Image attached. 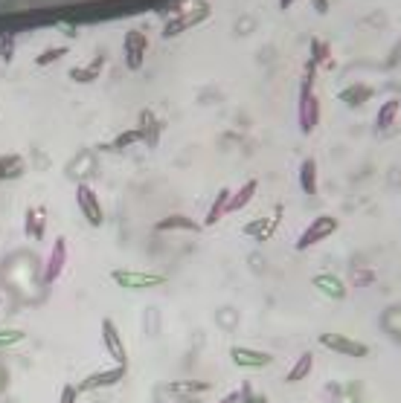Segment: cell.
<instances>
[{
	"label": "cell",
	"instance_id": "13",
	"mask_svg": "<svg viewBox=\"0 0 401 403\" xmlns=\"http://www.w3.org/2000/svg\"><path fill=\"white\" fill-rule=\"evenodd\" d=\"M311 285L317 287L323 296H329V299H337V302L346 299V293H349L346 285H343V279H337L334 273H317V275L311 279Z\"/></svg>",
	"mask_w": 401,
	"mask_h": 403
},
{
	"label": "cell",
	"instance_id": "3",
	"mask_svg": "<svg viewBox=\"0 0 401 403\" xmlns=\"http://www.w3.org/2000/svg\"><path fill=\"white\" fill-rule=\"evenodd\" d=\"M111 279L122 290H152V287L166 285V275L145 273V270H111Z\"/></svg>",
	"mask_w": 401,
	"mask_h": 403
},
{
	"label": "cell",
	"instance_id": "27",
	"mask_svg": "<svg viewBox=\"0 0 401 403\" xmlns=\"http://www.w3.org/2000/svg\"><path fill=\"white\" fill-rule=\"evenodd\" d=\"M67 53H70L67 47H50V50H44V53H41V55H35V64H38V67H50L53 61L65 58Z\"/></svg>",
	"mask_w": 401,
	"mask_h": 403
},
{
	"label": "cell",
	"instance_id": "18",
	"mask_svg": "<svg viewBox=\"0 0 401 403\" xmlns=\"http://www.w3.org/2000/svg\"><path fill=\"white\" fill-rule=\"evenodd\" d=\"M105 55H96L91 64H84V67H73L70 70V78L76 81V84H91V81H96L99 76H102V70H105Z\"/></svg>",
	"mask_w": 401,
	"mask_h": 403
},
{
	"label": "cell",
	"instance_id": "4",
	"mask_svg": "<svg viewBox=\"0 0 401 403\" xmlns=\"http://www.w3.org/2000/svg\"><path fill=\"white\" fill-rule=\"evenodd\" d=\"M334 232H337V218H331V215H317V218H314V221L303 229V235L297 238V250L305 252V250H311L314 244L331 238Z\"/></svg>",
	"mask_w": 401,
	"mask_h": 403
},
{
	"label": "cell",
	"instance_id": "24",
	"mask_svg": "<svg viewBox=\"0 0 401 403\" xmlns=\"http://www.w3.org/2000/svg\"><path fill=\"white\" fill-rule=\"evenodd\" d=\"M230 189H221V192L216 195V200H213V206H209V212H206V218H204V226H216L224 215H227V203H230Z\"/></svg>",
	"mask_w": 401,
	"mask_h": 403
},
{
	"label": "cell",
	"instance_id": "14",
	"mask_svg": "<svg viewBox=\"0 0 401 403\" xmlns=\"http://www.w3.org/2000/svg\"><path fill=\"white\" fill-rule=\"evenodd\" d=\"M24 232H27V238H32V241L44 238V232H47V209H44V206H29V209H27V215H24Z\"/></svg>",
	"mask_w": 401,
	"mask_h": 403
},
{
	"label": "cell",
	"instance_id": "11",
	"mask_svg": "<svg viewBox=\"0 0 401 403\" xmlns=\"http://www.w3.org/2000/svg\"><path fill=\"white\" fill-rule=\"evenodd\" d=\"M230 360H233L239 369H268L273 363V357L268 351H256L247 346H233L230 348Z\"/></svg>",
	"mask_w": 401,
	"mask_h": 403
},
{
	"label": "cell",
	"instance_id": "5",
	"mask_svg": "<svg viewBox=\"0 0 401 403\" xmlns=\"http://www.w3.org/2000/svg\"><path fill=\"white\" fill-rule=\"evenodd\" d=\"M122 53H125V67L131 73H137L145 61V53H149V38H145L143 29H129L122 38Z\"/></svg>",
	"mask_w": 401,
	"mask_h": 403
},
{
	"label": "cell",
	"instance_id": "33",
	"mask_svg": "<svg viewBox=\"0 0 401 403\" xmlns=\"http://www.w3.org/2000/svg\"><path fill=\"white\" fill-rule=\"evenodd\" d=\"M79 386H73V383H67L65 389H61V395H58V403H79Z\"/></svg>",
	"mask_w": 401,
	"mask_h": 403
},
{
	"label": "cell",
	"instance_id": "6",
	"mask_svg": "<svg viewBox=\"0 0 401 403\" xmlns=\"http://www.w3.org/2000/svg\"><path fill=\"white\" fill-rule=\"evenodd\" d=\"M76 206L81 212V218L88 221L91 226H102L105 224V209L99 203V195L93 192L88 183H79L76 186Z\"/></svg>",
	"mask_w": 401,
	"mask_h": 403
},
{
	"label": "cell",
	"instance_id": "8",
	"mask_svg": "<svg viewBox=\"0 0 401 403\" xmlns=\"http://www.w3.org/2000/svg\"><path fill=\"white\" fill-rule=\"evenodd\" d=\"M102 346L114 360V366H129V348H125L122 334L114 320H102Z\"/></svg>",
	"mask_w": 401,
	"mask_h": 403
},
{
	"label": "cell",
	"instance_id": "20",
	"mask_svg": "<svg viewBox=\"0 0 401 403\" xmlns=\"http://www.w3.org/2000/svg\"><path fill=\"white\" fill-rule=\"evenodd\" d=\"M256 189H259V183L256 180H247L244 186H239V192H233L230 195V203H227V215L230 212H242L253 198H256Z\"/></svg>",
	"mask_w": 401,
	"mask_h": 403
},
{
	"label": "cell",
	"instance_id": "12",
	"mask_svg": "<svg viewBox=\"0 0 401 403\" xmlns=\"http://www.w3.org/2000/svg\"><path fill=\"white\" fill-rule=\"evenodd\" d=\"M280 221H282V206H277V212H273L270 218H256V221H250V224H244V235L247 238H256V241H268L273 232H277V226H280Z\"/></svg>",
	"mask_w": 401,
	"mask_h": 403
},
{
	"label": "cell",
	"instance_id": "1",
	"mask_svg": "<svg viewBox=\"0 0 401 403\" xmlns=\"http://www.w3.org/2000/svg\"><path fill=\"white\" fill-rule=\"evenodd\" d=\"M305 78L300 84V104H297V119H300V131L303 134H311L314 128H317V122H320V99L314 96V73H317V67L305 64Z\"/></svg>",
	"mask_w": 401,
	"mask_h": 403
},
{
	"label": "cell",
	"instance_id": "22",
	"mask_svg": "<svg viewBox=\"0 0 401 403\" xmlns=\"http://www.w3.org/2000/svg\"><path fill=\"white\" fill-rule=\"evenodd\" d=\"M311 369H314V354H311V351H303V354L297 357V363L288 369L285 383H300V380H305V377L311 374Z\"/></svg>",
	"mask_w": 401,
	"mask_h": 403
},
{
	"label": "cell",
	"instance_id": "32",
	"mask_svg": "<svg viewBox=\"0 0 401 403\" xmlns=\"http://www.w3.org/2000/svg\"><path fill=\"white\" fill-rule=\"evenodd\" d=\"M15 58V35H0V61L12 64Z\"/></svg>",
	"mask_w": 401,
	"mask_h": 403
},
{
	"label": "cell",
	"instance_id": "36",
	"mask_svg": "<svg viewBox=\"0 0 401 403\" xmlns=\"http://www.w3.org/2000/svg\"><path fill=\"white\" fill-rule=\"evenodd\" d=\"M294 4H297V0H280V9H282V12H288Z\"/></svg>",
	"mask_w": 401,
	"mask_h": 403
},
{
	"label": "cell",
	"instance_id": "30",
	"mask_svg": "<svg viewBox=\"0 0 401 403\" xmlns=\"http://www.w3.org/2000/svg\"><path fill=\"white\" fill-rule=\"evenodd\" d=\"M27 334L24 331H18V328H4L0 331V348H12L18 343H24Z\"/></svg>",
	"mask_w": 401,
	"mask_h": 403
},
{
	"label": "cell",
	"instance_id": "7",
	"mask_svg": "<svg viewBox=\"0 0 401 403\" xmlns=\"http://www.w3.org/2000/svg\"><path fill=\"white\" fill-rule=\"evenodd\" d=\"M320 346L341 354V357H352V360H361V357H369V346L357 343V339L346 336V334H320Z\"/></svg>",
	"mask_w": 401,
	"mask_h": 403
},
{
	"label": "cell",
	"instance_id": "17",
	"mask_svg": "<svg viewBox=\"0 0 401 403\" xmlns=\"http://www.w3.org/2000/svg\"><path fill=\"white\" fill-rule=\"evenodd\" d=\"M24 172H27V160L20 154H0V183L24 177Z\"/></svg>",
	"mask_w": 401,
	"mask_h": 403
},
{
	"label": "cell",
	"instance_id": "28",
	"mask_svg": "<svg viewBox=\"0 0 401 403\" xmlns=\"http://www.w3.org/2000/svg\"><path fill=\"white\" fill-rule=\"evenodd\" d=\"M329 53H331V50H329L326 41L314 38V41H311V58H308V61H311L314 67H317V64H323V61H329Z\"/></svg>",
	"mask_w": 401,
	"mask_h": 403
},
{
	"label": "cell",
	"instance_id": "9",
	"mask_svg": "<svg viewBox=\"0 0 401 403\" xmlns=\"http://www.w3.org/2000/svg\"><path fill=\"white\" fill-rule=\"evenodd\" d=\"M125 371H129V366H114V369H105V371H93L88 374L79 383V392H96V389H111L117 386L119 380H125Z\"/></svg>",
	"mask_w": 401,
	"mask_h": 403
},
{
	"label": "cell",
	"instance_id": "37",
	"mask_svg": "<svg viewBox=\"0 0 401 403\" xmlns=\"http://www.w3.org/2000/svg\"><path fill=\"white\" fill-rule=\"evenodd\" d=\"M0 302H4V293H0Z\"/></svg>",
	"mask_w": 401,
	"mask_h": 403
},
{
	"label": "cell",
	"instance_id": "34",
	"mask_svg": "<svg viewBox=\"0 0 401 403\" xmlns=\"http://www.w3.org/2000/svg\"><path fill=\"white\" fill-rule=\"evenodd\" d=\"M311 6L317 9V15H329V0H311Z\"/></svg>",
	"mask_w": 401,
	"mask_h": 403
},
{
	"label": "cell",
	"instance_id": "16",
	"mask_svg": "<svg viewBox=\"0 0 401 403\" xmlns=\"http://www.w3.org/2000/svg\"><path fill=\"white\" fill-rule=\"evenodd\" d=\"M155 232H201V224L189 215H166L155 224Z\"/></svg>",
	"mask_w": 401,
	"mask_h": 403
},
{
	"label": "cell",
	"instance_id": "2",
	"mask_svg": "<svg viewBox=\"0 0 401 403\" xmlns=\"http://www.w3.org/2000/svg\"><path fill=\"white\" fill-rule=\"evenodd\" d=\"M209 12H213V6H209L206 0H192V4L180 6L172 18L166 20L163 38L169 41V38H178V35H183V32H189V29H195L198 24H204V20L209 18Z\"/></svg>",
	"mask_w": 401,
	"mask_h": 403
},
{
	"label": "cell",
	"instance_id": "19",
	"mask_svg": "<svg viewBox=\"0 0 401 403\" xmlns=\"http://www.w3.org/2000/svg\"><path fill=\"white\" fill-rule=\"evenodd\" d=\"M337 99H341L343 104H349V108H361L364 102L372 99V88L369 84H349V88H343L341 93H337Z\"/></svg>",
	"mask_w": 401,
	"mask_h": 403
},
{
	"label": "cell",
	"instance_id": "23",
	"mask_svg": "<svg viewBox=\"0 0 401 403\" xmlns=\"http://www.w3.org/2000/svg\"><path fill=\"white\" fill-rule=\"evenodd\" d=\"M300 189L305 195H317V163L311 157L300 163Z\"/></svg>",
	"mask_w": 401,
	"mask_h": 403
},
{
	"label": "cell",
	"instance_id": "35",
	"mask_svg": "<svg viewBox=\"0 0 401 403\" xmlns=\"http://www.w3.org/2000/svg\"><path fill=\"white\" fill-rule=\"evenodd\" d=\"M218 403H239V392H230V395H224Z\"/></svg>",
	"mask_w": 401,
	"mask_h": 403
},
{
	"label": "cell",
	"instance_id": "29",
	"mask_svg": "<svg viewBox=\"0 0 401 403\" xmlns=\"http://www.w3.org/2000/svg\"><path fill=\"white\" fill-rule=\"evenodd\" d=\"M134 142H140V131H137V128L122 131L111 145H105V148H111V151H122V148H129V145H134Z\"/></svg>",
	"mask_w": 401,
	"mask_h": 403
},
{
	"label": "cell",
	"instance_id": "21",
	"mask_svg": "<svg viewBox=\"0 0 401 403\" xmlns=\"http://www.w3.org/2000/svg\"><path fill=\"white\" fill-rule=\"evenodd\" d=\"M401 111V102L398 99H387L381 108H378V116H375V131H390L395 125V116Z\"/></svg>",
	"mask_w": 401,
	"mask_h": 403
},
{
	"label": "cell",
	"instance_id": "10",
	"mask_svg": "<svg viewBox=\"0 0 401 403\" xmlns=\"http://www.w3.org/2000/svg\"><path fill=\"white\" fill-rule=\"evenodd\" d=\"M65 264H67V238H55L53 241V250H50V259L44 264V285H55L65 273Z\"/></svg>",
	"mask_w": 401,
	"mask_h": 403
},
{
	"label": "cell",
	"instance_id": "31",
	"mask_svg": "<svg viewBox=\"0 0 401 403\" xmlns=\"http://www.w3.org/2000/svg\"><path fill=\"white\" fill-rule=\"evenodd\" d=\"M239 403H268V397L253 389L250 380H244V386L239 389Z\"/></svg>",
	"mask_w": 401,
	"mask_h": 403
},
{
	"label": "cell",
	"instance_id": "25",
	"mask_svg": "<svg viewBox=\"0 0 401 403\" xmlns=\"http://www.w3.org/2000/svg\"><path fill=\"white\" fill-rule=\"evenodd\" d=\"M213 386L206 383V380H175V383H169L166 386V392H172V395H204V392H209Z\"/></svg>",
	"mask_w": 401,
	"mask_h": 403
},
{
	"label": "cell",
	"instance_id": "15",
	"mask_svg": "<svg viewBox=\"0 0 401 403\" xmlns=\"http://www.w3.org/2000/svg\"><path fill=\"white\" fill-rule=\"evenodd\" d=\"M137 131H140V142H145L149 148H157L163 125H160V119H157L152 111H143V114H140V125H137Z\"/></svg>",
	"mask_w": 401,
	"mask_h": 403
},
{
	"label": "cell",
	"instance_id": "26",
	"mask_svg": "<svg viewBox=\"0 0 401 403\" xmlns=\"http://www.w3.org/2000/svg\"><path fill=\"white\" fill-rule=\"evenodd\" d=\"M381 328L401 346V305H393L390 310H384V316H381Z\"/></svg>",
	"mask_w": 401,
	"mask_h": 403
}]
</instances>
